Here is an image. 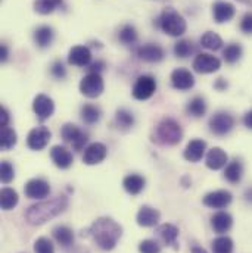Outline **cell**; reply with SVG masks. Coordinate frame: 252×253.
Listing matches in <instances>:
<instances>
[{"label":"cell","mask_w":252,"mask_h":253,"mask_svg":"<svg viewBox=\"0 0 252 253\" xmlns=\"http://www.w3.org/2000/svg\"><path fill=\"white\" fill-rule=\"evenodd\" d=\"M83 236H90L102 251L108 252V251H112L118 245L123 236V228L112 218L102 216V218H98L86 230V233L83 231Z\"/></svg>","instance_id":"cell-1"},{"label":"cell","mask_w":252,"mask_h":253,"mask_svg":"<svg viewBox=\"0 0 252 253\" xmlns=\"http://www.w3.org/2000/svg\"><path fill=\"white\" fill-rule=\"evenodd\" d=\"M66 208H68V197L56 196L53 199L31 205L25 212V218L27 222L31 225H42L61 215Z\"/></svg>","instance_id":"cell-2"},{"label":"cell","mask_w":252,"mask_h":253,"mask_svg":"<svg viewBox=\"0 0 252 253\" xmlns=\"http://www.w3.org/2000/svg\"><path fill=\"white\" fill-rule=\"evenodd\" d=\"M158 24H159V28L171 37L183 36L186 33V28H188L185 18L173 7H167L162 10Z\"/></svg>","instance_id":"cell-3"},{"label":"cell","mask_w":252,"mask_h":253,"mask_svg":"<svg viewBox=\"0 0 252 253\" xmlns=\"http://www.w3.org/2000/svg\"><path fill=\"white\" fill-rule=\"evenodd\" d=\"M183 138V129L173 118H164L155 129V140L164 146H176Z\"/></svg>","instance_id":"cell-4"},{"label":"cell","mask_w":252,"mask_h":253,"mask_svg":"<svg viewBox=\"0 0 252 253\" xmlns=\"http://www.w3.org/2000/svg\"><path fill=\"white\" fill-rule=\"evenodd\" d=\"M105 84L101 74L89 72L80 83V91L89 99H96L103 93Z\"/></svg>","instance_id":"cell-5"},{"label":"cell","mask_w":252,"mask_h":253,"mask_svg":"<svg viewBox=\"0 0 252 253\" xmlns=\"http://www.w3.org/2000/svg\"><path fill=\"white\" fill-rule=\"evenodd\" d=\"M156 91V81L151 75H140L133 85V97L137 100H148Z\"/></svg>","instance_id":"cell-6"},{"label":"cell","mask_w":252,"mask_h":253,"mask_svg":"<svg viewBox=\"0 0 252 253\" xmlns=\"http://www.w3.org/2000/svg\"><path fill=\"white\" fill-rule=\"evenodd\" d=\"M235 126V118L224 111H220L217 114H214L209 120V129L211 132H214L218 137H223L226 134H229Z\"/></svg>","instance_id":"cell-7"},{"label":"cell","mask_w":252,"mask_h":253,"mask_svg":"<svg viewBox=\"0 0 252 253\" xmlns=\"http://www.w3.org/2000/svg\"><path fill=\"white\" fill-rule=\"evenodd\" d=\"M61 135H62V138L66 143L72 144L74 150H77V152L83 150L84 144L89 140L87 132H84L83 129H80L78 126H74V124H65L61 128Z\"/></svg>","instance_id":"cell-8"},{"label":"cell","mask_w":252,"mask_h":253,"mask_svg":"<svg viewBox=\"0 0 252 253\" xmlns=\"http://www.w3.org/2000/svg\"><path fill=\"white\" fill-rule=\"evenodd\" d=\"M52 138V132L49 131V128L46 126H37L34 129H31L28 132V137H27V146L31 149V150H43L49 141Z\"/></svg>","instance_id":"cell-9"},{"label":"cell","mask_w":252,"mask_h":253,"mask_svg":"<svg viewBox=\"0 0 252 253\" xmlns=\"http://www.w3.org/2000/svg\"><path fill=\"white\" fill-rule=\"evenodd\" d=\"M232 200H233V196L227 190L211 191V193L205 194V197L202 199L203 205L211 208V209H224L232 203Z\"/></svg>","instance_id":"cell-10"},{"label":"cell","mask_w":252,"mask_h":253,"mask_svg":"<svg viewBox=\"0 0 252 253\" xmlns=\"http://www.w3.org/2000/svg\"><path fill=\"white\" fill-rule=\"evenodd\" d=\"M33 111L37 115L40 121H46L50 118L55 112V103L53 100L46 94H37L33 102Z\"/></svg>","instance_id":"cell-11"},{"label":"cell","mask_w":252,"mask_h":253,"mask_svg":"<svg viewBox=\"0 0 252 253\" xmlns=\"http://www.w3.org/2000/svg\"><path fill=\"white\" fill-rule=\"evenodd\" d=\"M221 61L209 53H199L193 61V69L199 74H212L218 71Z\"/></svg>","instance_id":"cell-12"},{"label":"cell","mask_w":252,"mask_h":253,"mask_svg":"<svg viewBox=\"0 0 252 253\" xmlns=\"http://www.w3.org/2000/svg\"><path fill=\"white\" fill-rule=\"evenodd\" d=\"M108 155V149L103 143H92L84 149L83 162L86 165H98Z\"/></svg>","instance_id":"cell-13"},{"label":"cell","mask_w":252,"mask_h":253,"mask_svg":"<svg viewBox=\"0 0 252 253\" xmlns=\"http://www.w3.org/2000/svg\"><path fill=\"white\" fill-rule=\"evenodd\" d=\"M24 193L28 199H45L50 193V186L43 178H33L25 184Z\"/></svg>","instance_id":"cell-14"},{"label":"cell","mask_w":252,"mask_h":253,"mask_svg":"<svg viewBox=\"0 0 252 253\" xmlns=\"http://www.w3.org/2000/svg\"><path fill=\"white\" fill-rule=\"evenodd\" d=\"M136 55H137V58L140 61H145V62L149 63L161 62L164 59V50H162V47L158 46V44H153V43H148V44L140 46L136 50Z\"/></svg>","instance_id":"cell-15"},{"label":"cell","mask_w":252,"mask_h":253,"mask_svg":"<svg viewBox=\"0 0 252 253\" xmlns=\"http://www.w3.org/2000/svg\"><path fill=\"white\" fill-rule=\"evenodd\" d=\"M171 84L177 90H190L195 85V78L193 74L185 69V68H177L171 72Z\"/></svg>","instance_id":"cell-16"},{"label":"cell","mask_w":252,"mask_h":253,"mask_svg":"<svg viewBox=\"0 0 252 253\" xmlns=\"http://www.w3.org/2000/svg\"><path fill=\"white\" fill-rule=\"evenodd\" d=\"M92 62V52L87 46H74L68 53V63L74 66H89Z\"/></svg>","instance_id":"cell-17"},{"label":"cell","mask_w":252,"mask_h":253,"mask_svg":"<svg viewBox=\"0 0 252 253\" xmlns=\"http://www.w3.org/2000/svg\"><path fill=\"white\" fill-rule=\"evenodd\" d=\"M235 6L229 1L218 0L212 4V16L217 24H223L230 21L235 16Z\"/></svg>","instance_id":"cell-18"},{"label":"cell","mask_w":252,"mask_h":253,"mask_svg":"<svg viewBox=\"0 0 252 253\" xmlns=\"http://www.w3.org/2000/svg\"><path fill=\"white\" fill-rule=\"evenodd\" d=\"M159 218H161V213L158 212V209L148 206V205L142 206L136 215V221L140 227H153L158 224Z\"/></svg>","instance_id":"cell-19"},{"label":"cell","mask_w":252,"mask_h":253,"mask_svg":"<svg viewBox=\"0 0 252 253\" xmlns=\"http://www.w3.org/2000/svg\"><path fill=\"white\" fill-rule=\"evenodd\" d=\"M50 158H52L53 164L58 168H61V169H68L72 165V162H74L72 153L66 147L59 146V144L58 146H53L50 149Z\"/></svg>","instance_id":"cell-20"},{"label":"cell","mask_w":252,"mask_h":253,"mask_svg":"<svg viewBox=\"0 0 252 253\" xmlns=\"http://www.w3.org/2000/svg\"><path fill=\"white\" fill-rule=\"evenodd\" d=\"M227 161H229V156L227 153L221 149V147H212L208 153H206V158H205V164L209 169H221L227 165Z\"/></svg>","instance_id":"cell-21"},{"label":"cell","mask_w":252,"mask_h":253,"mask_svg":"<svg viewBox=\"0 0 252 253\" xmlns=\"http://www.w3.org/2000/svg\"><path fill=\"white\" fill-rule=\"evenodd\" d=\"M205 150H206V143L201 138H193L188 143L183 156L189 162H199L205 155Z\"/></svg>","instance_id":"cell-22"},{"label":"cell","mask_w":252,"mask_h":253,"mask_svg":"<svg viewBox=\"0 0 252 253\" xmlns=\"http://www.w3.org/2000/svg\"><path fill=\"white\" fill-rule=\"evenodd\" d=\"M211 225H212V230L218 234H224L227 233L232 225H233V218L230 213L227 212H217L212 218H211Z\"/></svg>","instance_id":"cell-23"},{"label":"cell","mask_w":252,"mask_h":253,"mask_svg":"<svg viewBox=\"0 0 252 253\" xmlns=\"http://www.w3.org/2000/svg\"><path fill=\"white\" fill-rule=\"evenodd\" d=\"M156 234L161 237V240L168 245L177 248V237H179V228L173 224H161L156 227Z\"/></svg>","instance_id":"cell-24"},{"label":"cell","mask_w":252,"mask_h":253,"mask_svg":"<svg viewBox=\"0 0 252 253\" xmlns=\"http://www.w3.org/2000/svg\"><path fill=\"white\" fill-rule=\"evenodd\" d=\"M53 37H55V33L50 27L48 25H42L39 27L36 31H34V43L37 47L40 49H46L52 44L53 42Z\"/></svg>","instance_id":"cell-25"},{"label":"cell","mask_w":252,"mask_h":253,"mask_svg":"<svg viewBox=\"0 0 252 253\" xmlns=\"http://www.w3.org/2000/svg\"><path fill=\"white\" fill-rule=\"evenodd\" d=\"M145 184H146L145 178L139 174H130L123 180V187L131 196L142 193V190L145 189Z\"/></svg>","instance_id":"cell-26"},{"label":"cell","mask_w":252,"mask_h":253,"mask_svg":"<svg viewBox=\"0 0 252 253\" xmlns=\"http://www.w3.org/2000/svg\"><path fill=\"white\" fill-rule=\"evenodd\" d=\"M242 174H244V167H242L241 161H238V159L229 162L224 169V178L232 184H238L242 180Z\"/></svg>","instance_id":"cell-27"},{"label":"cell","mask_w":252,"mask_h":253,"mask_svg":"<svg viewBox=\"0 0 252 253\" xmlns=\"http://www.w3.org/2000/svg\"><path fill=\"white\" fill-rule=\"evenodd\" d=\"M53 239L56 240V243L62 248H68L74 243V233L69 227L66 225H58L53 228Z\"/></svg>","instance_id":"cell-28"},{"label":"cell","mask_w":252,"mask_h":253,"mask_svg":"<svg viewBox=\"0 0 252 253\" xmlns=\"http://www.w3.org/2000/svg\"><path fill=\"white\" fill-rule=\"evenodd\" d=\"M19 202L18 193L10 187H4L0 191V203H1V209L3 211H10L13 209Z\"/></svg>","instance_id":"cell-29"},{"label":"cell","mask_w":252,"mask_h":253,"mask_svg":"<svg viewBox=\"0 0 252 253\" xmlns=\"http://www.w3.org/2000/svg\"><path fill=\"white\" fill-rule=\"evenodd\" d=\"M102 117V112L98 106L95 105H84L81 108V120L87 124V126H93L96 123H99Z\"/></svg>","instance_id":"cell-30"},{"label":"cell","mask_w":252,"mask_h":253,"mask_svg":"<svg viewBox=\"0 0 252 253\" xmlns=\"http://www.w3.org/2000/svg\"><path fill=\"white\" fill-rule=\"evenodd\" d=\"M62 6V0H34V10L40 15H49Z\"/></svg>","instance_id":"cell-31"},{"label":"cell","mask_w":252,"mask_h":253,"mask_svg":"<svg viewBox=\"0 0 252 253\" xmlns=\"http://www.w3.org/2000/svg\"><path fill=\"white\" fill-rule=\"evenodd\" d=\"M201 44H202V47H205L208 50H218L223 46V40L218 34H215L212 31H206L201 37Z\"/></svg>","instance_id":"cell-32"},{"label":"cell","mask_w":252,"mask_h":253,"mask_svg":"<svg viewBox=\"0 0 252 253\" xmlns=\"http://www.w3.org/2000/svg\"><path fill=\"white\" fill-rule=\"evenodd\" d=\"M186 111H188V114H189V115L195 117V118H201V117H203V115H205V112H206V103H205L203 97H201V96L193 97L189 103H188Z\"/></svg>","instance_id":"cell-33"},{"label":"cell","mask_w":252,"mask_h":253,"mask_svg":"<svg viewBox=\"0 0 252 253\" xmlns=\"http://www.w3.org/2000/svg\"><path fill=\"white\" fill-rule=\"evenodd\" d=\"M16 144V132L10 126H1L0 131V146L3 150H9Z\"/></svg>","instance_id":"cell-34"},{"label":"cell","mask_w":252,"mask_h":253,"mask_svg":"<svg viewBox=\"0 0 252 253\" xmlns=\"http://www.w3.org/2000/svg\"><path fill=\"white\" fill-rule=\"evenodd\" d=\"M115 124L120 129L127 131L134 126V115L127 109H118L115 114Z\"/></svg>","instance_id":"cell-35"},{"label":"cell","mask_w":252,"mask_h":253,"mask_svg":"<svg viewBox=\"0 0 252 253\" xmlns=\"http://www.w3.org/2000/svg\"><path fill=\"white\" fill-rule=\"evenodd\" d=\"M214 253H233V240L227 236H220L212 242Z\"/></svg>","instance_id":"cell-36"},{"label":"cell","mask_w":252,"mask_h":253,"mask_svg":"<svg viewBox=\"0 0 252 253\" xmlns=\"http://www.w3.org/2000/svg\"><path fill=\"white\" fill-rule=\"evenodd\" d=\"M242 56V47L238 43H232L229 46H226V49L223 50V58L227 63L238 62Z\"/></svg>","instance_id":"cell-37"},{"label":"cell","mask_w":252,"mask_h":253,"mask_svg":"<svg viewBox=\"0 0 252 253\" xmlns=\"http://www.w3.org/2000/svg\"><path fill=\"white\" fill-rule=\"evenodd\" d=\"M195 47H193V43L190 40H179L176 44H174V55L180 59H185L190 56L193 53Z\"/></svg>","instance_id":"cell-38"},{"label":"cell","mask_w":252,"mask_h":253,"mask_svg":"<svg viewBox=\"0 0 252 253\" xmlns=\"http://www.w3.org/2000/svg\"><path fill=\"white\" fill-rule=\"evenodd\" d=\"M118 39L123 44H134L137 42V31L133 25H124L118 33Z\"/></svg>","instance_id":"cell-39"},{"label":"cell","mask_w":252,"mask_h":253,"mask_svg":"<svg viewBox=\"0 0 252 253\" xmlns=\"http://www.w3.org/2000/svg\"><path fill=\"white\" fill-rule=\"evenodd\" d=\"M34 253H55V248L50 239L40 237L34 242Z\"/></svg>","instance_id":"cell-40"},{"label":"cell","mask_w":252,"mask_h":253,"mask_svg":"<svg viewBox=\"0 0 252 253\" xmlns=\"http://www.w3.org/2000/svg\"><path fill=\"white\" fill-rule=\"evenodd\" d=\"M15 177V169L12 167L10 162L7 161H3L1 165H0V178H1V183L4 184H9Z\"/></svg>","instance_id":"cell-41"},{"label":"cell","mask_w":252,"mask_h":253,"mask_svg":"<svg viewBox=\"0 0 252 253\" xmlns=\"http://www.w3.org/2000/svg\"><path fill=\"white\" fill-rule=\"evenodd\" d=\"M139 252L159 253L161 252V246L158 245V242H155V240H152V239H146V240L140 242V245H139Z\"/></svg>","instance_id":"cell-42"},{"label":"cell","mask_w":252,"mask_h":253,"mask_svg":"<svg viewBox=\"0 0 252 253\" xmlns=\"http://www.w3.org/2000/svg\"><path fill=\"white\" fill-rule=\"evenodd\" d=\"M50 74L56 78V80H63L65 75H66V69H65V65L61 61H56L53 62L52 68H50Z\"/></svg>","instance_id":"cell-43"},{"label":"cell","mask_w":252,"mask_h":253,"mask_svg":"<svg viewBox=\"0 0 252 253\" xmlns=\"http://www.w3.org/2000/svg\"><path fill=\"white\" fill-rule=\"evenodd\" d=\"M241 30L245 34H252V12H247L241 21Z\"/></svg>","instance_id":"cell-44"},{"label":"cell","mask_w":252,"mask_h":253,"mask_svg":"<svg viewBox=\"0 0 252 253\" xmlns=\"http://www.w3.org/2000/svg\"><path fill=\"white\" fill-rule=\"evenodd\" d=\"M105 68H106V65H105L103 61H96V62L90 63V65H89L90 72H95V74H101Z\"/></svg>","instance_id":"cell-45"},{"label":"cell","mask_w":252,"mask_h":253,"mask_svg":"<svg viewBox=\"0 0 252 253\" xmlns=\"http://www.w3.org/2000/svg\"><path fill=\"white\" fill-rule=\"evenodd\" d=\"M9 120H10L9 112L1 106V108H0V126H7V124H9Z\"/></svg>","instance_id":"cell-46"},{"label":"cell","mask_w":252,"mask_h":253,"mask_svg":"<svg viewBox=\"0 0 252 253\" xmlns=\"http://www.w3.org/2000/svg\"><path fill=\"white\" fill-rule=\"evenodd\" d=\"M7 58H9L7 46H6V44H1V46H0V61H1V62H6Z\"/></svg>","instance_id":"cell-47"},{"label":"cell","mask_w":252,"mask_h":253,"mask_svg":"<svg viewBox=\"0 0 252 253\" xmlns=\"http://www.w3.org/2000/svg\"><path fill=\"white\" fill-rule=\"evenodd\" d=\"M214 87H215L218 91H223V90H226V88H227V83H226V80H224V78H218V80L215 81Z\"/></svg>","instance_id":"cell-48"},{"label":"cell","mask_w":252,"mask_h":253,"mask_svg":"<svg viewBox=\"0 0 252 253\" xmlns=\"http://www.w3.org/2000/svg\"><path fill=\"white\" fill-rule=\"evenodd\" d=\"M244 124H245L247 128L252 129V111H250V112H247V114H245V117H244Z\"/></svg>","instance_id":"cell-49"},{"label":"cell","mask_w":252,"mask_h":253,"mask_svg":"<svg viewBox=\"0 0 252 253\" xmlns=\"http://www.w3.org/2000/svg\"><path fill=\"white\" fill-rule=\"evenodd\" d=\"M190 252L192 253H208L206 251H205V249H202V248H199V246H193Z\"/></svg>","instance_id":"cell-50"},{"label":"cell","mask_w":252,"mask_h":253,"mask_svg":"<svg viewBox=\"0 0 252 253\" xmlns=\"http://www.w3.org/2000/svg\"><path fill=\"white\" fill-rule=\"evenodd\" d=\"M245 199H247L248 202H251L252 203V187L245 191Z\"/></svg>","instance_id":"cell-51"},{"label":"cell","mask_w":252,"mask_h":253,"mask_svg":"<svg viewBox=\"0 0 252 253\" xmlns=\"http://www.w3.org/2000/svg\"><path fill=\"white\" fill-rule=\"evenodd\" d=\"M239 1H242V3H245V4H251L252 6V0H239Z\"/></svg>","instance_id":"cell-52"}]
</instances>
